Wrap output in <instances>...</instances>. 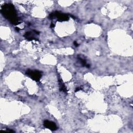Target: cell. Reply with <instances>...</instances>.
<instances>
[{"label":"cell","instance_id":"cell-1","mask_svg":"<svg viewBox=\"0 0 133 133\" xmlns=\"http://www.w3.org/2000/svg\"><path fill=\"white\" fill-rule=\"evenodd\" d=\"M1 13L5 18L12 24L18 25L20 24L14 5L12 4H5L1 7Z\"/></svg>","mask_w":133,"mask_h":133},{"label":"cell","instance_id":"cell-2","mask_svg":"<svg viewBox=\"0 0 133 133\" xmlns=\"http://www.w3.org/2000/svg\"><path fill=\"white\" fill-rule=\"evenodd\" d=\"M26 74H27V75L31 78L33 80L37 82H38L40 80L42 75L41 72L38 70H28L26 71Z\"/></svg>","mask_w":133,"mask_h":133},{"label":"cell","instance_id":"cell-3","mask_svg":"<svg viewBox=\"0 0 133 133\" xmlns=\"http://www.w3.org/2000/svg\"><path fill=\"white\" fill-rule=\"evenodd\" d=\"M53 18H57L59 21H68L69 19V17L68 15L61 13L59 12H55L52 13Z\"/></svg>","mask_w":133,"mask_h":133},{"label":"cell","instance_id":"cell-4","mask_svg":"<svg viewBox=\"0 0 133 133\" xmlns=\"http://www.w3.org/2000/svg\"><path fill=\"white\" fill-rule=\"evenodd\" d=\"M39 35V32L36 30H33V31H29L25 33L24 37L28 41H38V40L36 37V35Z\"/></svg>","mask_w":133,"mask_h":133},{"label":"cell","instance_id":"cell-5","mask_svg":"<svg viewBox=\"0 0 133 133\" xmlns=\"http://www.w3.org/2000/svg\"><path fill=\"white\" fill-rule=\"evenodd\" d=\"M43 125L46 128H47L52 130H55L57 129V126L56 124L53 122L45 120L44 121Z\"/></svg>","mask_w":133,"mask_h":133},{"label":"cell","instance_id":"cell-6","mask_svg":"<svg viewBox=\"0 0 133 133\" xmlns=\"http://www.w3.org/2000/svg\"><path fill=\"white\" fill-rule=\"evenodd\" d=\"M58 81H59V86H60V90L66 93V92H67V90H66V88L65 87V86L64 85V83H63L62 80H61L60 79H59L58 80Z\"/></svg>","mask_w":133,"mask_h":133},{"label":"cell","instance_id":"cell-7","mask_svg":"<svg viewBox=\"0 0 133 133\" xmlns=\"http://www.w3.org/2000/svg\"><path fill=\"white\" fill-rule=\"evenodd\" d=\"M79 60H80V63H81V64L82 65V66H85V65H86V60L84 59H83L81 57H79L78 58Z\"/></svg>","mask_w":133,"mask_h":133},{"label":"cell","instance_id":"cell-8","mask_svg":"<svg viewBox=\"0 0 133 133\" xmlns=\"http://www.w3.org/2000/svg\"><path fill=\"white\" fill-rule=\"evenodd\" d=\"M73 44H74V45L76 47H77V46H79V44H77V43L76 41H74V43H73Z\"/></svg>","mask_w":133,"mask_h":133},{"label":"cell","instance_id":"cell-9","mask_svg":"<svg viewBox=\"0 0 133 133\" xmlns=\"http://www.w3.org/2000/svg\"><path fill=\"white\" fill-rule=\"evenodd\" d=\"M81 90V87H77L76 90H75V92H77V91H80V90Z\"/></svg>","mask_w":133,"mask_h":133},{"label":"cell","instance_id":"cell-10","mask_svg":"<svg viewBox=\"0 0 133 133\" xmlns=\"http://www.w3.org/2000/svg\"><path fill=\"white\" fill-rule=\"evenodd\" d=\"M51 27H54V25H53V24H52V25H51Z\"/></svg>","mask_w":133,"mask_h":133}]
</instances>
